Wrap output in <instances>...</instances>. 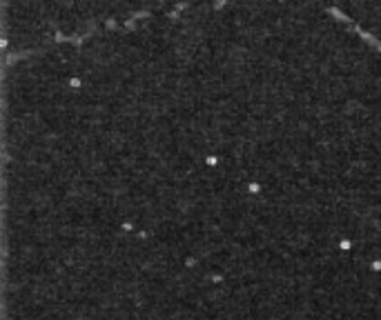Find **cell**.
Masks as SVG:
<instances>
[{"instance_id":"6da1fadb","label":"cell","mask_w":381,"mask_h":320,"mask_svg":"<svg viewBox=\"0 0 381 320\" xmlns=\"http://www.w3.org/2000/svg\"><path fill=\"white\" fill-rule=\"evenodd\" d=\"M209 2L216 0H5L7 40L25 54Z\"/></svg>"}]
</instances>
